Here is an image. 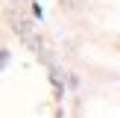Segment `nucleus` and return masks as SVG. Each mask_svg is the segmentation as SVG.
I'll return each instance as SVG.
<instances>
[{"label":"nucleus","mask_w":120,"mask_h":118,"mask_svg":"<svg viewBox=\"0 0 120 118\" xmlns=\"http://www.w3.org/2000/svg\"><path fill=\"white\" fill-rule=\"evenodd\" d=\"M15 33L21 35V38H32V21H26V18H18V21H15Z\"/></svg>","instance_id":"nucleus-1"}]
</instances>
